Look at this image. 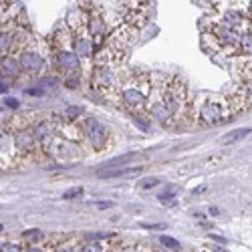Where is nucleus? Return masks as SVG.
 Listing matches in <instances>:
<instances>
[{"instance_id": "nucleus-1", "label": "nucleus", "mask_w": 252, "mask_h": 252, "mask_svg": "<svg viewBox=\"0 0 252 252\" xmlns=\"http://www.w3.org/2000/svg\"><path fill=\"white\" fill-rule=\"evenodd\" d=\"M152 121L161 127L176 129L194 121V107L188 99V85L182 77L154 73L152 93L148 101V111Z\"/></svg>"}, {"instance_id": "nucleus-2", "label": "nucleus", "mask_w": 252, "mask_h": 252, "mask_svg": "<svg viewBox=\"0 0 252 252\" xmlns=\"http://www.w3.org/2000/svg\"><path fill=\"white\" fill-rule=\"evenodd\" d=\"M152 83H154V73L145 71L141 67L125 69L117 73V91L113 101L135 119L148 117L145 111H148Z\"/></svg>"}, {"instance_id": "nucleus-3", "label": "nucleus", "mask_w": 252, "mask_h": 252, "mask_svg": "<svg viewBox=\"0 0 252 252\" xmlns=\"http://www.w3.org/2000/svg\"><path fill=\"white\" fill-rule=\"evenodd\" d=\"M139 31L119 23L117 27H113L105 38V43L101 45V49L95 53V65H105V67H111L117 69L121 63L127 59L131 47L135 45Z\"/></svg>"}, {"instance_id": "nucleus-4", "label": "nucleus", "mask_w": 252, "mask_h": 252, "mask_svg": "<svg viewBox=\"0 0 252 252\" xmlns=\"http://www.w3.org/2000/svg\"><path fill=\"white\" fill-rule=\"evenodd\" d=\"M20 73L38 77L43 75L47 65L51 63V47L45 40H38L36 36H31L29 43L16 53Z\"/></svg>"}, {"instance_id": "nucleus-5", "label": "nucleus", "mask_w": 252, "mask_h": 252, "mask_svg": "<svg viewBox=\"0 0 252 252\" xmlns=\"http://www.w3.org/2000/svg\"><path fill=\"white\" fill-rule=\"evenodd\" d=\"M12 133V145H14V156H16V167L25 165L29 161H43L47 159V152L40 148L38 141L34 139L31 125H25V127H16L10 131Z\"/></svg>"}, {"instance_id": "nucleus-6", "label": "nucleus", "mask_w": 252, "mask_h": 252, "mask_svg": "<svg viewBox=\"0 0 252 252\" xmlns=\"http://www.w3.org/2000/svg\"><path fill=\"white\" fill-rule=\"evenodd\" d=\"M234 119V113L230 109V101L228 95H210L206 97L200 107L198 113L194 115V121H200L202 125H218L224 121Z\"/></svg>"}, {"instance_id": "nucleus-7", "label": "nucleus", "mask_w": 252, "mask_h": 252, "mask_svg": "<svg viewBox=\"0 0 252 252\" xmlns=\"http://www.w3.org/2000/svg\"><path fill=\"white\" fill-rule=\"evenodd\" d=\"M79 125H81L83 137H85V143H89L95 152H105L109 148L111 131L101 121H97L95 117H83Z\"/></svg>"}, {"instance_id": "nucleus-8", "label": "nucleus", "mask_w": 252, "mask_h": 252, "mask_svg": "<svg viewBox=\"0 0 252 252\" xmlns=\"http://www.w3.org/2000/svg\"><path fill=\"white\" fill-rule=\"evenodd\" d=\"M91 87L93 91H97L101 97L113 101L115 99V91H117V71L105 65H93L91 69Z\"/></svg>"}, {"instance_id": "nucleus-9", "label": "nucleus", "mask_w": 252, "mask_h": 252, "mask_svg": "<svg viewBox=\"0 0 252 252\" xmlns=\"http://www.w3.org/2000/svg\"><path fill=\"white\" fill-rule=\"evenodd\" d=\"M240 36H242L240 31L222 25L220 20L210 23V40L216 43L220 51H226V55H234V51L240 43Z\"/></svg>"}, {"instance_id": "nucleus-10", "label": "nucleus", "mask_w": 252, "mask_h": 252, "mask_svg": "<svg viewBox=\"0 0 252 252\" xmlns=\"http://www.w3.org/2000/svg\"><path fill=\"white\" fill-rule=\"evenodd\" d=\"M31 131L34 135V139L38 141V145L43 148L45 152L49 150L51 141L57 137V127H55V121H53V115L49 117H38L31 123Z\"/></svg>"}, {"instance_id": "nucleus-11", "label": "nucleus", "mask_w": 252, "mask_h": 252, "mask_svg": "<svg viewBox=\"0 0 252 252\" xmlns=\"http://www.w3.org/2000/svg\"><path fill=\"white\" fill-rule=\"evenodd\" d=\"M16 165V156H14V145H12V133L8 129L0 131V167L6 170V167H14Z\"/></svg>"}, {"instance_id": "nucleus-12", "label": "nucleus", "mask_w": 252, "mask_h": 252, "mask_svg": "<svg viewBox=\"0 0 252 252\" xmlns=\"http://www.w3.org/2000/svg\"><path fill=\"white\" fill-rule=\"evenodd\" d=\"M18 27L20 25L16 23V18H14L4 27V31L0 32V59L14 53V32H16Z\"/></svg>"}, {"instance_id": "nucleus-13", "label": "nucleus", "mask_w": 252, "mask_h": 252, "mask_svg": "<svg viewBox=\"0 0 252 252\" xmlns=\"http://www.w3.org/2000/svg\"><path fill=\"white\" fill-rule=\"evenodd\" d=\"M141 174V167L135 165V167H129V165H125V167H109V170H101L97 172L99 178L103 180H113V178H127V176H137Z\"/></svg>"}, {"instance_id": "nucleus-14", "label": "nucleus", "mask_w": 252, "mask_h": 252, "mask_svg": "<svg viewBox=\"0 0 252 252\" xmlns=\"http://www.w3.org/2000/svg\"><path fill=\"white\" fill-rule=\"evenodd\" d=\"M0 75L6 77V79H16L20 75L16 55H6V57L0 59Z\"/></svg>"}, {"instance_id": "nucleus-15", "label": "nucleus", "mask_w": 252, "mask_h": 252, "mask_svg": "<svg viewBox=\"0 0 252 252\" xmlns=\"http://www.w3.org/2000/svg\"><path fill=\"white\" fill-rule=\"evenodd\" d=\"M77 252H105V240H91L83 238Z\"/></svg>"}, {"instance_id": "nucleus-16", "label": "nucleus", "mask_w": 252, "mask_h": 252, "mask_svg": "<svg viewBox=\"0 0 252 252\" xmlns=\"http://www.w3.org/2000/svg\"><path fill=\"white\" fill-rule=\"evenodd\" d=\"M83 115H85V111H83L81 107H67L65 111L61 113V117L65 119L67 123H79L83 119Z\"/></svg>"}, {"instance_id": "nucleus-17", "label": "nucleus", "mask_w": 252, "mask_h": 252, "mask_svg": "<svg viewBox=\"0 0 252 252\" xmlns=\"http://www.w3.org/2000/svg\"><path fill=\"white\" fill-rule=\"evenodd\" d=\"M176 198H178V190H176L174 186H170L167 190H163V192L158 196L159 204H163V206H174V204H176Z\"/></svg>"}, {"instance_id": "nucleus-18", "label": "nucleus", "mask_w": 252, "mask_h": 252, "mask_svg": "<svg viewBox=\"0 0 252 252\" xmlns=\"http://www.w3.org/2000/svg\"><path fill=\"white\" fill-rule=\"evenodd\" d=\"M0 252H25L23 240H4L0 242Z\"/></svg>"}, {"instance_id": "nucleus-19", "label": "nucleus", "mask_w": 252, "mask_h": 252, "mask_svg": "<svg viewBox=\"0 0 252 252\" xmlns=\"http://www.w3.org/2000/svg\"><path fill=\"white\" fill-rule=\"evenodd\" d=\"M12 117H14V113H12L10 109H6L4 105H0V131H2V129H8V127H10Z\"/></svg>"}, {"instance_id": "nucleus-20", "label": "nucleus", "mask_w": 252, "mask_h": 252, "mask_svg": "<svg viewBox=\"0 0 252 252\" xmlns=\"http://www.w3.org/2000/svg\"><path fill=\"white\" fill-rule=\"evenodd\" d=\"M248 133H252V127L236 129V131H232L230 135H224V137H222V143H232V141H236V139H240V137H246Z\"/></svg>"}, {"instance_id": "nucleus-21", "label": "nucleus", "mask_w": 252, "mask_h": 252, "mask_svg": "<svg viewBox=\"0 0 252 252\" xmlns=\"http://www.w3.org/2000/svg\"><path fill=\"white\" fill-rule=\"evenodd\" d=\"M159 242H161L165 248H170V250H178V252H180V248H182V244H180L176 238H172V236H161Z\"/></svg>"}, {"instance_id": "nucleus-22", "label": "nucleus", "mask_w": 252, "mask_h": 252, "mask_svg": "<svg viewBox=\"0 0 252 252\" xmlns=\"http://www.w3.org/2000/svg\"><path fill=\"white\" fill-rule=\"evenodd\" d=\"M81 196H83V188H71V190H67L65 194H63L65 200H75V198H81Z\"/></svg>"}, {"instance_id": "nucleus-23", "label": "nucleus", "mask_w": 252, "mask_h": 252, "mask_svg": "<svg viewBox=\"0 0 252 252\" xmlns=\"http://www.w3.org/2000/svg\"><path fill=\"white\" fill-rule=\"evenodd\" d=\"M161 180L159 178H145L143 182H141V188H145V190H150V188H154V186H158Z\"/></svg>"}, {"instance_id": "nucleus-24", "label": "nucleus", "mask_w": 252, "mask_h": 252, "mask_svg": "<svg viewBox=\"0 0 252 252\" xmlns=\"http://www.w3.org/2000/svg\"><path fill=\"white\" fill-rule=\"evenodd\" d=\"M18 105H20V103H18L16 99H12V97L4 99V107H6V109H18Z\"/></svg>"}, {"instance_id": "nucleus-25", "label": "nucleus", "mask_w": 252, "mask_h": 252, "mask_svg": "<svg viewBox=\"0 0 252 252\" xmlns=\"http://www.w3.org/2000/svg\"><path fill=\"white\" fill-rule=\"evenodd\" d=\"M6 91H8V85H6V81H2V79H0V93L4 95Z\"/></svg>"}, {"instance_id": "nucleus-26", "label": "nucleus", "mask_w": 252, "mask_h": 252, "mask_svg": "<svg viewBox=\"0 0 252 252\" xmlns=\"http://www.w3.org/2000/svg\"><path fill=\"white\" fill-rule=\"evenodd\" d=\"M210 248H212L214 252H228V250H224V248H220V246H216V244H210Z\"/></svg>"}, {"instance_id": "nucleus-27", "label": "nucleus", "mask_w": 252, "mask_h": 252, "mask_svg": "<svg viewBox=\"0 0 252 252\" xmlns=\"http://www.w3.org/2000/svg\"><path fill=\"white\" fill-rule=\"evenodd\" d=\"M2 230H4V226H2V224H0V232H2Z\"/></svg>"}]
</instances>
